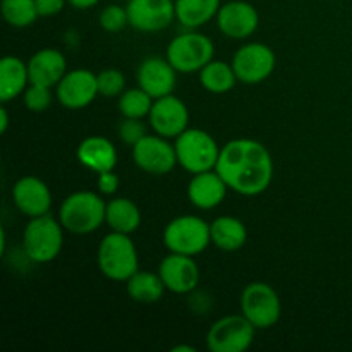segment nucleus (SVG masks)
<instances>
[{"mask_svg": "<svg viewBox=\"0 0 352 352\" xmlns=\"http://www.w3.org/2000/svg\"><path fill=\"white\" fill-rule=\"evenodd\" d=\"M215 170L230 191L251 198L270 188L274 160L263 143L250 138H237L223 144Z\"/></svg>", "mask_w": 352, "mask_h": 352, "instance_id": "nucleus-1", "label": "nucleus"}, {"mask_svg": "<svg viewBox=\"0 0 352 352\" xmlns=\"http://www.w3.org/2000/svg\"><path fill=\"white\" fill-rule=\"evenodd\" d=\"M107 201L96 191H76L58 208V220L65 232L88 236L105 223Z\"/></svg>", "mask_w": 352, "mask_h": 352, "instance_id": "nucleus-2", "label": "nucleus"}, {"mask_svg": "<svg viewBox=\"0 0 352 352\" xmlns=\"http://www.w3.org/2000/svg\"><path fill=\"white\" fill-rule=\"evenodd\" d=\"M96 263L109 280L127 282L140 270V258L129 234L110 230L98 244Z\"/></svg>", "mask_w": 352, "mask_h": 352, "instance_id": "nucleus-3", "label": "nucleus"}, {"mask_svg": "<svg viewBox=\"0 0 352 352\" xmlns=\"http://www.w3.org/2000/svg\"><path fill=\"white\" fill-rule=\"evenodd\" d=\"M64 227L50 213L30 219L23 230V248L34 263H50L60 254L64 246Z\"/></svg>", "mask_w": 352, "mask_h": 352, "instance_id": "nucleus-4", "label": "nucleus"}, {"mask_svg": "<svg viewBox=\"0 0 352 352\" xmlns=\"http://www.w3.org/2000/svg\"><path fill=\"white\" fill-rule=\"evenodd\" d=\"M177 162L189 174L215 170L220 150L215 138L199 127H188L179 138H175Z\"/></svg>", "mask_w": 352, "mask_h": 352, "instance_id": "nucleus-5", "label": "nucleus"}, {"mask_svg": "<svg viewBox=\"0 0 352 352\" xmlns=\"http://www.w3.org/2000/svg\"><path fill=\"white\" fill-rule=\"evenodd\" d=\"M213 55H215L213 41L206 34L195 30L175 36L165 52V57L179 74L199 72L208 62L213 60Z\"/></svg>", "mask_w": 352, "mask_h": 352, "instance_id": "nucleus-6", "label": "nucleus"}, {"mask_svg": "<svg viewBox=\"0 0 352 352\" xmlns=\"http://www.w3.org/2000/svg\"><path fill=\"white\" fill-rule=\"evenodd\" d=\"M164 244L170 253L196 256L212 244L210 223L196 215H181L165 226Z\"/></svg>", "mask_w": 352, "mask_h": 352, "instance_id": "nucleus-7", "label": "nucleus"}, {"mask_svg": "<svg viewBox=\"0 0 352 352\" xmlns=\"http://www.w3.org/2000/svg\"><path fill=\"white\" fill-rule=\"evenodd\" d=\"M241 313L256 330H268L277 325L282 316L280 298L267 282H251L241 294Z\"/></svg>", "mask_w": 352, "mask_h": 352, "instance_id": "nucleus-8", "label": "nucleus"}, {"mask_svg": "<svg viewBox=\"0 0 352 352\" xmlns=\"http://www.w3.org/2000/svg\"><path fill=\"white\" fill-rule=\"evenodd\" d=\"M256 327L241 313L217 320L206 333V346L212 352H244L254 342Z\"/></svg>", "mask_w": 352, "mask_h": 352, "instance_id": "nucleus-9", "label": "nucleus"}, {"mask_svg": "<svg viewBox=\"0 0 352 352\" xmlns=\"http://www.w3.org/2000/svg\"><path fill=\"white\" fill-rule=\"evenodd\" d=\"M230 64L236 72L237 81L244 85H260L274 74L277 57L268 45L251 41L237 48Z\"/></svg>", "mask_w": 352, "mask_h": 352, "instance_id": "nucleus-10", "label": "nucleus"}, {"mask_svg": "<svg viewBox=\"0 0 352 352\" xmlns=\"http://www.w3.org/2000/svg\"><path fill=\"white\" fill-rule=\"evenodd\" d=\"M133 162L140 170L151 175H167L179 165L175 144L160 134H146L133 146Z\"/></svg>", "mask_w": 352, "mask_h": 352, "instance_id": "nucleus-11", "label": "nucleus"}, {"mask_svg": "<svg viewBox=\"0 0 352 352\" xmlns=\"http://www.w3.org/2000/svg\"><path fill=\"white\" fill-rule=\"evenodd\" d=\"M98 91V79L89 69H72L55 86V98L64 109L82 110L95 102Z\"/></svg>", "mask_w": 352, "mask_h": 352, "instance_id": "nucleus-12", "label": "nucleus"}, {"mask_svg": "<svg viewBox=\"0 0 352 352\" xmlns=\"http://www.w3.org/2000/svg\"><path fill=\"white\" fill-rule=\"evenodd\" d=\"M129 26L140 33H158L174 23L175 0H127Z\"/></svg>", "mask_w": 352, "mask_h": 352, "instance_id": "nucleus-13", "label": "nucleus"}, {"mask_svg": "<svg viewBox=\"0 0 352 352\" xmlns=\"http://www.w3.org/2000/svg\"><path fill=\"white\" fill-rule=\"evenodd\" d=\"M148 120L153 133L167 140H175L189 127V109L179 96L172 93L155 100Z\"/></svg>", "mask_w": 352, "mask_h": 352, "instance_id": "nucleus-14", "label": "nucleus"}, {"mask_svg": "<svg viewBox=\"0 0 352 352\" xmlns=\"http://www.w3.org/2000/svg\"><path fill=\"white\" fill-rule=\"evenodd\" d=\"M215 19L220 33L230 40H246L256 33L260 26L256 7L246 0H230L222 3Z\"/></svg>", "mask_w": 352, "mask_h": 352, "instance_id": "nucleus-15", "label": "nucleus"}, {"mask_svg": "<svg viewBox=\"0 0 352 352\" xmlns=\"http://www.w3.org/2000/svg\"><path fill=\"white\" fill-rule=\"evenodd\" d=\"M136 81L153 100L172 95L177 85V71L167 57H148L140 64Z\"/></svg>", "mask_w": 352, "mask_h": 352, "instance_id": "nucleus-16", "label": "nucleus"}, {"mask_svg": "<svg viewBox=\"0 0 352 352\" xmlns=\"http://www.w3.org/2000/svg\"><path fill=\"white\" fill-rule=\"evenodd\" d=\"M158 274L167 291L174 294H189L199 284V268L195 258L188 254L170 253L158 265Z\"/></svg>", "mask_w": 352, "mask_h": 352, "instance_id": "nucleus-17", "label": "nucleus"}, {"mask_svg": "<svg viewBox=\"0 0 352 352\" xmlns=\"http://www.w3.org/2000/svg\"><path fill=\"white\" fill-rule=\"evenodd\" d=\"M12 199L16 208L28 219L50 213L52 191L36 175H24L14 184Z\"/></svg>", "mask_w": 352, "mask_h": 352, "instance_id": "nucleus-18", "label": "nucleus"}, {"mask_svg": "<svg viewBox=\"0 0 352 352\" xmlns=\"http://www.w3.org/2000/svg\"><path fill=\"white\" fill-rule=\"evenodd\" d=\"M229 186L226 184L217 170L199 172L192 174L191 181L188 182V199L195 208L208 212L222 205L226 199Z\"/></svg>", "mask_w": 352, "mask_h": 352, "instance_id": "nucleus-19", "label": "nucleus"}, {"mask_svg": "<svg viewBox=\"0 0 352 352\" xmlns=\"http://www.w3.org/2000/svg\"><path fill=\"white\" fill-rule=\"evenodd\" d=\"M76 158L88 170L95 172V174H102V172L116 168L119 155H117V148L113 146L109 138L88 136L78 144Z\"/></svg>", "mask_w": 352, "mask_h": 352, "instance_id": "nucleus-20", "label": "nucleus"}, {"mask_svg": "<svg viewBox=\"0 0 352 352\" xmlns=\"http://www.w3.org/2000/svg\"><path fill=\"white\" fill-rule=\"evenodd\" d=\"M28 71L31 82L55 88L67 72V60L60 50L41 48L28 60Z\"/></svg>", "mask_w": 352, "mask_h": 352, "instance_id": "nucleus-21", "label": "nucleus"}, {"mask_svg": "<svg viewBox=\"0 0 352 352\" xmlns=\"http://www.w3.org/2000/svg\"><path fill=\"white\" fill-rule=\"evenodd\" d=\"M30 71L28 64L16 55H7L0 60V100L2 103L23 96L30 86Z\"/></svg>", "mask_w": 352, "mask_h": 352, "instance_id": "nucleus-22", "label": "nucleus"}, {"mask_svg": "<svg viewBox=\"0 0 352 352\" xmlns=\"http://www.w3.org/2000/svg\"><path fill=\"white\" fill-rule=\"evenodd\" d=\"M210 237L217 250L234 253L248 243V229L236 217L222 215L210 223Z\"/></svg>", "mask_w": 352, "mask_h": 352, "instance_id": "nucleus-23", "label": "nucleus"}, {"mask_svg": "<svg viewBox=\"0 0 352 352\" xmlns=\"http://www.w3.org/2000/svg\"><path fill=\"white\" fill-rule=\"evenodd\" d=\"M105 223L113 232L133 234L140 229L141 226V210L133 199L124 198H112L107 201V213Z\"/></svg>", "mask_w": 352, "mask_h": 352, "instance_id": "nucleus-24", "label": "nucleus"}, {"mask_svg": "<svg viewBox=\"0 0 352 352\" xmlns=\"http://www.w3.org/2000/svg\"><path fill=\"white\" fill-rule=\"evenodd\" d=\"M220 0H175V19L186 30H198L215 19Z\"/></svg>", "mask_w": 352, "mask_h": 352, "instance_id": "nucleus-25", "label": "nucleus"}, {"mask_svg": "<svg viewBox=\"0 0 352 352\" xmlns=\"http://www.w3.org/2000/svg\"><path fill=\"white\" fill-rule=\"evenodd\" d=\"M126 291L133 301L141 305H153L164 298V292L167 291L160 274H151V272L138 270L129 280L126 282Z\"/></svg>", "mask_w": 352, "mask_h": 352, "instance_id": "nucleus-26", "label": "nucleus"}, {"mask_svg": "<svg viewBox=\"0 0 352 352\" xmlns=\"http://www.w3.org/2000/svg\"><path fill=\"white\" fill-rule=\"evenodd\" d=\"M198 74L199 85L212 95H226V93L232 91L234 86L237 85V76L234 72L232 64H229V62L213 58Z\"/></svg>", "mask_w": 352, "mask_h": 352, "instance_id": "nucleus-27", "label": "nucleus"}, {"mask_svg": "<svg viewBox=\"0 0 352 352\" xmlns=\"http://www.w3.org/2000/svg\"><path fill=\"white\" fill-rule=\"evenodd\" d=\"M153 102L155 100L138 86V88L126 89L119 96L117 109H119L120 116L126 117V119H144V117L150 116Z\"/></svg>", "mask_w": 352, "mask_h": 352, "instance_id": "nucleus-28", "label": "nucleus"}, {"mask_svg": "<svg viewBox=\"0 0 352 352\" xmlns=\"http://www.w3.org/2000/svg\"><path fill=\"white\" fill-rule=\"evenodd\" d=\"M0 10L6 23L12 28H28L40 17L34 0H2Z\"/></svg>", "mask_w": 352, "mask_h": 352, "instance_id": "nucleus-29", "label": "nucleus"}, {"mask_svg": "<svg viewBox=\"0 0 352 352\" xmlns=\"http://www.w3.org/2000/svg\"><path fill=\"white\" fill-rule=\"evenodd\" d=\"M23 102L24 107H26L30 112H45V110L50 109V105L54 103V91H52V88H48V86L30 82L26 91L23 93Z\"/></svg>", "mask_w": 352, "mask_h": 352, "instance_id": "nucleus-30", "label": "nucleus"}, {"mask_svg": "<svg viewBox=\"0 0 352 352\" xmlns=\"http://www.w3.org/2000/svg\"><path fill=\"white\" fill-rule=\"evenodd\" d=\"M98 79V91L105 98H119L126 91V76L119 69H103L96 74Z\"/></svg>", "mask_w": 352, "mask_h": 352, "instance_id": "nucleus-31", "label": "nucleus"}, {"mask_svg": "<svg viewBox=\"0 0 352 352\" xmlns=\"http://www.w3.org/2000/svg\"><path fill=\"white\" fill-rule=\"evenodd\" d=\"M98 23L103 31L107 33H120L124 28L129 26V16H127L126 7L119 3H110L103 7L98 16Z\"/></svg>", "mask_w": 352, "mask_h": 352, "instance_id": "nucleus-32", "label": "nucleus"}, {"mask_svg": "<svg viewBox=\"0 0 352 352\" xmlns=\"http://www.w3.org/2000/svg\"><path fill=\"white\" fill-rule=\"evenodd\" d=\"M146 126L143 124V119H126L119 124V138L122 143L129 144L131 148L136 143H140L146 136Z\"/></svg>", "mask_w": 352, "mask_h": 352, "instance_id": "nucleus-33", "label": "nucleus"}, {"mask_svg": "<svg viewBox=\"0 0 352 352\" xmlns=\"http://www.w3.org/2000/svg\"><path fill=\"white\" fill-rule=\"evenodd\" d=\"M120 188V177L113 170H107L98 174L96 179V189L103 196H113Z\"/></svg>", "mask_w": 352, "mask_h": 352, "instance_id": "nucleus-34", "label": "nucleus"}, {"mask_svg": "<svg viewBox=\"0 0 352 352\" xmlns=\"http://www.w3.org/2000/svg\"><path fill=\"white\" fill-rule=\"evenodd\" d=\"M36 2V9L40 17H52L57 16L64 10L67 0H34Z\"/></svg>", "mask_w": 352, "mask_h": 352, "instance_id": "nucleus-35", "label": "nucleus"}, {"mask_svg": "<svg viewBox=\"0 0 352 352\" xmlns=\"http://www.w3.org/2000/svg\"><path fill=\"white\" fill-rule=\"evenodd\" d=\"M67 2H69V6L74 7V9L86 10V9H91V7H95L100 0H67Z\"/></svg>", "mask_w": 352, "mask_h": 352, "instance_id": "nucleus-36", "label": "nucleus"}, {"mask_svg": "<svg viewBox=\"0 0 352 352\" xmlns=\"http://www.w3.org/2000/svg\"><path fill=\"white\" fill-rule=\"evenodd\" d=\"M7 129H9V113H7L6 107L0 109V133L6 134Z\"/></svg>", "mask_w": 352, "mask_h": 352, "instance_id": "nucleus-37", "label": "nucleus"}, {"mask_svg": "<svg viewBox=\"0 0 352 352\" xmlns=\"http://www.w3.org/2000/svg\"><path fill=\"white\" fill-rule=\"evenodd\" d=\"M195 352L196 349L192 346H177V347H174V349H172V352Z\"/></svg>", "mask_w": 352, "mask_h": 352, "instance_id": "nucleus-38", "label": "nucleus"}]
</instances>
